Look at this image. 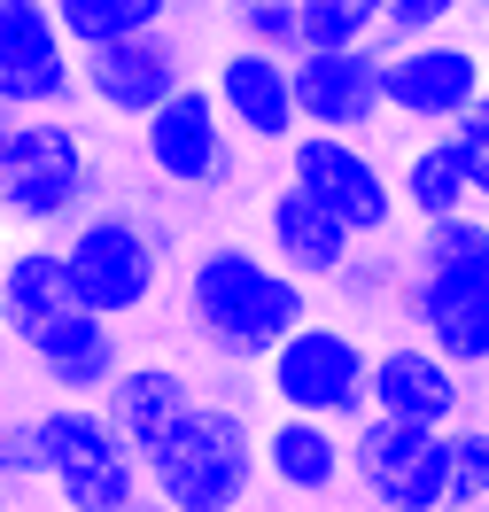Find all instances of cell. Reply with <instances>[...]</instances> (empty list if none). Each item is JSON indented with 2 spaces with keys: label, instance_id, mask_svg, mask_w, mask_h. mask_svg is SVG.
<instances>
[{
  "label": "cell",
  "instance_id": "24",
  "mask_svg": "<svg viewBox=\"0 0 489 512\" xmlns=\"http://www.w3.org/2000/svg\"><path fill=\"white\" fill-rule=\"evenodd\" d=\"M226 24H233V47H257L280 63L303 55V8L295 0H226Z\"/></svg>",
  "mask_w": 489,
  "mask_h": 512
},
{
  "label": "cell",
  "instance_id": "6",
  "mask_svg": "<svg viewBox=\"0 0 489 512\" xmlns=\"http://www.w3.org/2000/svg\"><path fill=\"white\" fill-rule=\"evenodd\" d=\"M32 427H39V450H47L55 512H125L148 497L140 458L117 443V427L101 419V404H55Z\"/></svg>",
  "mask_w": 489,
  "mask_h": 512
},
{
  "label": "cell",
  "instance_id": "18",
  "mask_svg": "<svg viewBox=\"0 0 489 512\" xmlns=\"http://www.w3.org/2000/svg\"><path fill=\"white\" fill-rule=\"evenodd\" d=\"M264 249H272V264L288 272V280H303V288H326L342 264H350V233L326 218L311 194H295L288 179L272 187V202H264Z\"/></svg>",
  "mask_w": 489,
  "mask_h": 512
},
{
  "label": "cell",
  "instance_id": "32",
  "mask_svg": "<svg viewBox=\"0 0 489 512\" xmlns=\"http://www.w3.org/2000/svg\"><path fill=\"white\" fill-rule=\"evenodd\" d=\"M16 125H24V117H16L8 101H0V156H8V140H16Z\"/></svg>",
  "mask_w": 489,
  "mask_h": 512
},
{
  "label": "cell",
  "instance_id": "9",
  "mask_svg": "<svg viewBox=\"0 0 489 512\" xmlns=\"http://www.w3.org/2000/svg\"><path fill=\"white\" fill-rule=\"evenodd\" d=\"M0 101L16 117H70L78 101V55L47 0H0Z\"/></svg>",
  "mask_w": 489,
  "mask_h": 512
},
{
  "label": "cell",
  "instance_id": "14",
  "mask_svg": "<svg viewBox=\"0 0 489 512\" xmlns=\"http://www.w3.org/2000/svg\"><path fill=\"white\" fill-rule=\"evenodd\" d=\"M295 117L303 132H334V140H365L389 117L381 101V47H326V55H295Z\"/></svg>",
  "mask_w": 489,
  "mask_h": 512
},
{
  "label": "cell",
  "instance_id": "20",
  "mask_svg": "<svg viewBox=\"0 0 489 512\" xmlns=\"http://www.w3.org/2000/svg\"><path fill=\"white\" fill-rule=\"evenodd\" d=\"M70 311H78V295H70L63 249H16L0 264V326H8L16 350H39Z\"/></svg>",
  "mask_w": 489,
  "mask_h": 512
},
{
  "label": "cell",
  "instance_id": "34",
  "mask_svg": "<svg viewBox=\"0 0 489 512\" xmlns=\"http://www.w3.org/2000/svg\"><path fill=\"white\" fill-rule=\"evenodd\" d=\"M0 350H8V326H0Z\"/></svg>",
  "mask_w": 489,
  "mask_h": 512
},
{
  "label": "cell",
  "instance_id": "30",
  "mask_svg": "<svg viewBox=\"0 0 489 512\" xmlns=\"http://www.w3.org/2000/svg\"><path fill=\"white\" fill-rule=\"evenodd\" d=\"M47 481V450H39L32 419H0V489H39Z\"/></svg>",
  "mask_w": 489,
  "mask_h": 512
},
{
  "label": "cell",
  "instance_id": "27",
  "mask_svg": "<svg viewBox=\"0 0 489 512\" xmlns=\"http://www.w3.org/2000/svg\"><path fill=\"white\" fill-rule=\"evenodd\" d=\"M404 264H489V218L482 210H458V218L420 225V241Z\"/></svg>",
  "mask_w": 489,
  "mask_h": 512
},
{
  "label": "cell",
  "instance_id": "16",
  "mask_svg": "<svg viewBox=\"0 0 489 512\" xmlns=\"http://www.w3.org/2000/svg\"><path fill=\"white\" fill-rule=\"evenodd\" d=\"M202 404V388L179 373V365H163V357H140V365H125L117 381H109V396H101V419L117 427V443L148 466L163 443H171V427Z\"/></svg>",
  "mask_w": 489,
  "mask_h": 512
},
{
  "label": "cell",
  "instance_id": "11",
  "mask_svg": "<svg viewBox=\"0 0 489 512\" xmlns=\"http://www.w3.org/2000/svg\"><path fill=\"white\" fill-rule=\"evenodd\" d=\"M350 481L381 512H443V435L365 412L350 427Z\"/></svg>",
  "mask_w": 489,
  "mask_h": 512
},
{
  "label": "cell",
  "instance_id": "35",
  "mask_svg": "<svg viewBox=\"0 0 489 512\" xmlns=\"http://www.w3.org/2000/svg\"><path fill=\"white\" fill-rule=\"evenodd\" d=\"M482 8H489V0H482Z\"/></svg>",
  "mask_w": 489,
  "mask_h": 512
},
{
  "label": "cell",
  "instance_id": "22",
  "mask_svg": "<svg viewBox=\"0 0 489 512\" xmlns=\"http://www.w3.org/2000/svg\"><path fill=\"white\" fill-rule=\"evenodd\" d=\"M47 8H55V32H63L70 55H94L109 39L163 32L171 24V0H47Z\"/></svg>",
  "mask_w": 489,
  "mask_h": 512
},
{
  "label": "cell",
  "instance_id": "1",
  "mask_svg": "<svg viewBox=\"0 0 489 512\" xmlns=\"http://www.w3.org/2000/svg\"><path fill=\"white\" fill-rule=\"evenodd\" d=\"M179 280H187V326H195V342L218 357V365H249V373H257L303 319H319V311H311V288L288 280V272H280L272 256H257L249 241H210V249H195Z\"/></svg>",
  "mask_w": 489,
  "mask_h": 512
},
{
  "label": "cell",
  "instance_id": "4",
  "mask_svg": "<svg viewBox=\"0 0 489 512\" xmlns=\"http://www.w3.org/2000/svg\"><path fill=\"white\" fill-rule=\"evenodd\" d=\"M365 365H373V342H365L350 319H303L264 357V396L295 419H326V427H358L365 419Z\"/></svg>",
  "mask_w": 489,
  "mask_h": 512
},
{
  "label": "cell",
  "instance_id": "19",
  "mask_svg": "<svg viewBox=\"0 0 489 512\" xmlns=\"http://www.w3.org/2000/svg\"><path fill=\"white\" fill-rule=\"evenodd\" d=\"M39 365V381L55 388L63 404H101L109 396V381L125 373V342H117V326L94 319V311H70L39 350H24Z\"/></svg>",
  "mask_w": 489,
  "mask_h": 512
},
{
  "label": "cell",
  "instance_id": "10",
  "mask_svg": "<svg viewBox=\"0 0 489 512\" xmlns=\"http://www.w3.org/2000/svg\"><path fill=\"white\" fill-rule=\"evenodd\" d=\"M482 86H489V70L466 39H420V47H389L381 55V101H389V117H404V125L451 132Z\"/></svg>",
  "mask_w": 489,
  "mask_h": 512
},
{
  "label": "cell",
  "instance_id": "17",
  "mask_svg": "<svg viewBox=\"0 0 489 512\" xmlns=\"http://www.w3.org/2000/svg\"><path fill=\"white\" fill-rule=\"evenodd\" d=\"M257 466L288 497H334L350 481V435L326 427V419H295V412H272L257 435Z\"/></svg>",
  "mask_w": 489,
  "mask_h": 512
},
{
  "label": "cell",
  "instance_id": "29",
  "mask_svg": "<svg viewBox=\"0 0 489 512\" xmlns=\"http://www.w3.org/2000/svg\"><path fill=\"white\" fill-rule=\"evenodd\" d=\"M427 350L443 357V365H458V373H474V365H489V288L474 295V303H466V311H458V319L443 326V334H435Z\"/></svg>",
  "mask_w": 489,
  "mask_h": 512
},
{
  "label": "cell",
  "instance_id": "12",
  "mask_svg": "<svg viewBox=\"0 0 489 512\" xmlns=\"http://www.w3.org/2000/svg\"><path fill=\"white\" fill-rule=\"evenodd\" d=\"M179 86H187V55H179V32H171V24L78 55V94L94 101V109H109V117H125V125L156 117Z\"/></svg>",
  "mask_w": 489,
  "mask_h": 512
},
{
  "label": "cell",
  "instance_id": "5",
  "mask_svg": "<svg viewBox=\"0 0 489 512\" xmlns=\"http://www.w3.org/2000/svg\"><path fill=\"white\" fill-rule=\"evenodd\" d=\"M101 194V156L70 117H24L0 156V210L16 225H78Z\"/></svg>",
  "mask_w": 489,
  "mask_h": 512
},
{
  "label": "cell",
  "instance_id": "33",
  "mask_svg": "<svg viewBox=\"0 0 489 512\" xmlns=\"http://www.w3.org/2000/svg\"><path fill=\"white\" fill-rule=\"evenodd\" d=\"M125 512H163V505H156V497H140V505H125Z\"/></svg>",
  "mask_w": 489,
  "mask_h": 512
},
{
  "label": "cell",
  "instance_id": "23",
  "mask_svg": "<svg viewBox=\"0 0 489 512\" xmlns=\"http://www.w3.org/2000/svg\"><path fill=\"white\" fill-rule=\"evenodd\" d=\"M489 497V427L458 419L443 427V512H474Z\"/></svg>",
  "mask_w": 489,
  "mask_h": 512
},
{
  "label": "cell",
  "instance_id": "3",
  "mask_svg": "<svg viewBox=\"0 0 489 512\" xmlns=\"http://www.w3.org/2000/svg\"><path fill=\"white\" fill-rule=\"evenodd\" d=\"M63 264H70V295L94 319H132L163 295L171 272V225L140 218V210H86L63 233Z\"/></svg>",
  "mask_w": 489,
  "mask_h": 512
},
{
  "label": "cell",
  "instance_id": "25",
  "mask_svg": "<svg viewBox=\"0 0 489 512\" xmlns=\"http://www.w3.org/2000/svg\"><path fill=\"white\" fill-rule=\"evenodd\" d=\"M295 8H303V55L381 39V0H295Z\"/></svg>",
  "mask_w": 489,
  "mask_h": 512
},
{
  "label": "cell",
  "instance_id": "8",
  "mask_svg": "<svg viewBox=\"0 0 489 512\" xmlns=\"http://www.w3.org/2000/svg\"><path fill=\"white\" fill-rule=\"evenodd\" d=\"M140 156H148V171H156L163 187H179V194H226L233 171H241V140L226 132L210 86L187 78L156 117H140Z\"/></svg>",
  "mask_w": 489,
  "mask_h": 512
},
{
  "label": "cell",
  "instance_id": "31",
  "mask_svg": "<svg viewBox=\"0 0 489 512\" xmlns=\"http://www.w3.org/2000/svg\"><path fill=\"white\" fill-rule=\"evenodd\" d=\"M451 148H458V163H466V187H474V202H489V86L466 101V117L451 125Z\"/></svg>",
  "mask_w": 489,
  "mask_h": 512
},
{
  "label": "cell",
  "instance_id": "21",
  "mask_svg": "<svg viewBox=\"0 0 489 512\" xmlns=\"http://www.w3.org/2000/svg\"><path fill=\"white\" fill-rule=\"evenodd\" d=\"M389 187H396V210L420 218V225L474 210V187H466V163H458L451 132H427L420 148L404 156V171H389Z\"/></svg>",
  "mask_w": 489,
  "mask_h": 512
},
{
  "label": "cell",
  "instance_id": "26",
  "mask_svg": "<svg viewBox=\"0 0 489 512\" xmlns=\"http://www.w3.org/2000/svg\"><path fill=\"white\" fill-rule=\"evenodd\" d=\"M326 288H334V295H342V303L365 319V311H389V303H396V288H404V264L389 256V241H358V249H350V264H342Z\"/></svg>",
  "mask_w": 489,
  "mask_h": 512
},
{
  "label": "cell",
  "instance_id": "2",
  "mask_svg": "<svg viewBox=\"0 0 489 512\" xmlns=\"http://www.w3.org/2000/svg\"><path fill=\"white\" fill-rule=\"evenodd\" d=\"M140 474H148V497H156L163 512H241L249 489H257V474H264L257 466V427H249V412L195 404Z\"/></svg>",
  "mask_w": 489,
  "mask_h": 512
},
{
  "label": "cell",
  "instance_id": "28",
  "mask_svg": "<svg viewBox=\"0 0 489 512\" xmlns=\"http://www.w3.org/2000/svg\"><path fill=\"white\" fill-rule=\"evenodd\" d=\"M466 0H381V55L389 47H420V39H443V24H451Z\"/></svg>",
  "mask_w": 489,
  "mask_h": 512
},
{
  "label": "cell",
  "instance_id": "13",
  "mask_svg": "<svg viewBox=\"0 0 489 512\" xmlns=\"http://www.w3.org/2000/svg\"><path fill=\"white\" fill-rule=\"evenodd\" d=\"M466 404H474V396H466V373L443 365L427 342H381L373 365H365V412H373V419L443 435V427L466 419Z\"/></svg>",
  "mask_w": 489,
  "mask_h": 512
},
{
  "label": "cell",
  "instance_id": "15",
  "mask_svg": "<svg viewBox=\"0 0 489 512\" xmlns=\"http://www.w3.org/2000/svg\"><path fill=\"white\" fill-rule=\"evenodd\" d=\"M210 101L226 117L233 140H257V148H288L303 117H295V78L280 55H257V47H226L218 70H210Z\"/></svg>",
  "mask_w": 489,
  "mask_h": 512
},
{
  "label": "cell",
  "instance_id": "7",
  "mask_svg": "<svg viewBox=\"0 0 489 512\" xmlns=\"http://www.w3.org/2000/svg\"><path fill=\"white\" fill-rule=\"evenodd\" d=\"M288 187L311 194V202H319L350 241H389V225L404 218V210H396L389 171H381V156H373L365 140L295 132V140H288Z\"/></svg>",
  "mask_w": 489,
  "mask_h": 512
}]
</instances>
